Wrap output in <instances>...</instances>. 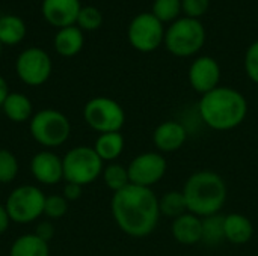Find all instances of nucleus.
<instances>
[{
	"instance_id": "1",
	"label": "nucleus",
	"mask_w": 258,
	"mask_h": 256,
	"mask_svg": "<svg viewBox=\"0 0 258 256\" xmlns=\"http://www.w3.org/2000/svg\"><path fill=\"white\" fill-rule=\"evenodd\" d=\"M110 211L116 226L133 238H144L153 234L160 219L156 193L151 189L133 184L113 193Z\"/></svg>"
},
{
	"instance_id": "2",
	"label": "nucleus",
	"mask_w": 258,
	"mask_h": 256,
	"mask_svg": "<svg viewBox=\"0 0 258 256\" xmlns=\"http://www.w3.org/2000/svg\"><path fill=\"white\" fill-rule=\"evenodd\" d=\"M198 113L209 128L215 131H230L242 125L246 119L248 101L237 89L218 86L201 95Z\"/></svg>"
},
{
	"instance_id": "3",
	"label": "nucleus",
	"mask_w": 258,
	"mask_h": 256,
	"mask_svg": "<svg viewBox=\"0 0 258 256\" xmlns=\"http://www.w3.org/2000/svg\"><path fill=\"white\" fill-rule=\"evenodd\" d=\"M181 192L186 199L187 211L201 219L219 214L228 196L225 180L210 169L194 172L186 180Z\"/></svg>"
},
{
	"instance_id": "4",
	"label": "nucleus",
	"mask_w": 258,
	"mask_h": 256,
	"mask_svg": "<svg viewBox=\"0 0 258 256\" xmlns=\"http://www.w3.org/2000/svg\"><path fill=\"white\" fill-rule=\"evenodd\" d=\"M32 139L41 146L51 149L63 145L71 134V122L56 109H42L35 112L29 121Z\"/></svg>"
},
{
	"instance_id": "5",
	"label": "nucleus",
	"mask_w": 258,
	"mask_h": 256,
	"mask_svg": "<svg viewBox=\"0 0 258 256\" xmlns=\"http://www.w3.org/2000/svg\"><path fill=\"white\" fill-rule=\"evenodd\" d=\"M62 166L65 183H74L85 187L101 177L104 161L92 146L79 145L67 151L62 157Z\"/></svg>"
},
{
	"instance_id": "6",
	"label": "nucleus",
	"mask_w": 258,
	"mask_h": 256,
	"mask_svg": "<svg viewBox=\"0 0 258 256\" xmlns=\"http://www.w3.org/2000/svg\"><path fill=\"white\" fill-rule=\"evenodd\" d=\"M206 42V29L200 20L178 18L165 32V41L168 51L177 57H189L197 54Z\"/></svg>"
},
{
	"instance_id": "7",
	"label": "nucleus",
	"mask_w": 258,
	"mask_h": 256,
	"mask_svg": "<svg viewBox=\"0 0 258 256\" xmlns=\"http://www.w3.org/2000/svg\"><path fill=\"white\" fill-rule=\"evenodd\" d=\"M44 202L45 195L39 187L23 184L11 192L5 207L11 222L18 225H29L44 216Z\"/></svg>"
},
{
	"instance_id": "8",
	"label": "nucleus",
	"mask_w": 258,
	"mask_h": 256,
	"mask_svg": "<svg viewBox=\"0 0 258 256\" xmlns=\"http://www.w3.org/2000/svg\"><path fill=\"white\" fill-rule=\"evenodd\" d=\"M85 122L97 133L121 131L125 124V112L122 106L109 97L91 98L83 107Z\"/></svg>"
},
{
	"instance_id": "9",
	"label": "nucleus",
	"mask_w": 258,
	"mask_h": 256,
	"mask_svg": "<svg viewBox=\"0 0 258 256\" xmlns=\"http://www.w3.org/2000/svg\"><path fill=\"white\" fill-rule=\"evenodd\" d=\"M165 27L151 12L136 15L128 26V42L141 53H151L157 50L165 41Z\"/></svg>"
},
{
	"instance_id": "10",
	"label": "nucleus",
	"mask_w": 258,
	"mask_h": 256,
	"mask_svg": "<svg viewBox=\"0 0 258 256\" xmlns=\"http://www.w3.org/2000/svg\"><path fill=\"white\" fill-rule=\"evenodd\" d=\"M15 71L27 86H41L51 74V59L42 48H27L17 57Z\"/></svg>"
},
{
	"instance_id": "11",
	"label": "nucleus",
	"mask_w": 258,
	"mask_h": 256,
	"mask_svg": "<svg viewBox=\"0 0 258 256\" xmlns=\"http://www.w3.org/2000/svg\"><path fill=\"white\" fill-rule=\"evenodd\" d=\"M130 184L151 189L166 174L168 163L160 152H142L127 166Z\"/></svg>"
},
{
	"instance_id": "12",
	"label": "nucleus",
	"mask_w": 258,
	"mask_h": 256,
	"mask_svg": "<svg viewBox=\"0 0 258 256\" xmlns=\"http://www.w3.org/2000/svg\"><path fill=\"white\" fill-rule=\"evenodd\" d=\"M187 77L192 89L204 95L219 86L221 66L216 59L210 56H200L192 62Z\"/></svg>"
},
{
	"instance_id": "13",
	"label": "nucleus",
	"mask_w": 258,
	"mask_h": 256,
	"mask_svg": "<svg viewBox=\"0 0 258 256\" xmlns=\"http://www.w3.org/2000/svg\"><path fill=\"white\" fill-rule=\"evenodd\" d=\"M32 177L44 186H56L63 180L62 157L50 149L36 152L30 160Z\"/></svg>"
},
{
	"instance_id": "14",
	"label": "nucleus",
	"mask_w": 258,
	"mask_h": 256,
	"mask_svg": "<svg viewBox=\"0 0 258 256\" xmlns=\"http://www.w3.org/2000/svg\"><path fill=\"white\" fill-rule=\"evenodd\" d=\"M187 140V131L181 122L165 121L159 124L153 133V143L157 152H175Z\"/></svg>"
},
{
	"instance_id": "15",
	"label": "nucleus",
	"mask_w": 258,
	"mask_h": 256,
	"mask_svg": "<svg viewBox=\"0 0 258 256\" xmlns=\"http://www.w3.org/2000/svg\"><path fill=\"white\" fill-rule=\"evenodd\" d=\"M82 6L79 0H44L42 15L44 18L56 27H68L77 23V17Z\"/></svg>"
},
{
	"instance_id": "16",
	"label": "nucleus",
	"mask_w": 258,
	"mask_h": 256,
	"mask_svg": "<svg viewBox=\"0 0 258 256\" xmlns=\"http://www.w3.org/2000/svg\"><path fill=\"white\" fill-rule=\"evenodd\" d=\"M171 232L174 240L183 246H194L197 243H201L203 219L187 211L183 216L172 220Z\"/></svg>"
},
{
	"instance_id": "17",
	"label": "nucleus",
	"mask_w": 258,
	"mask_h": 256,
	"mask_svg": "<svg viewBox=\"0 0 258 256\" xmlns=\"http://www.w3.org/2000/svg\"><path fill=\"white\" fill-rule=\"evenodd\" d=\"M224 232L227 241L236 246H242L252 238L254 225L245 214L231 213L224 217Z\"/></svg>"
},
{
	"instance_id": "18",
	"label": "nucleus",
	"mask_w": 258,
	"mask_h": 256,
	"mask_svg": "<svg viewBox=\"0 0 258 256\" xmlns=\"http://www.w3.org/2000/svg\"><path fill=\"white\" fill-rule=\"evenodd\" d=\"M2 110L9 121L17 124L30 121L35 115L32 101L29 100V97L20 92H9L2 104Z\"/></svg>"
},
{
	"instance_id": "19",
	"label": "nucleus",
	"mask_w": 258,
	"mask_h": 256,
	"mask_svg": "<svg viewBox=\"0 0 258 256\" xmlns=\"http://www.w3.org/2000/svg\"><path fill=\"white\" fill-rule=\"evenodd\" d=\"M83 33L77 26H68L60 29L54 36V48L63 57H73L83 48Z\"/></svg>"
},
{
	"instance_id": "20",
	"label": "nucleus",
	"mask_w": 258,
	"mask_h": 256,
	"mask_svg": "<svg viewBox=\"0 0 258 256\" xmlns=\"http://www.w3.org/2000/svg\"><path fill=\"white\" fill-rule=\"evenodd\" d=\"M124 146H125L124 136L121 134V131H115V133L98 134L92 148L95 149V152L103 161L113 163L122 154Z\"/></svg>"
},
{
	"instance_id": "21",
	"label": "nucleus",
	"mask_w": 258,
	"mask_h": 256,
	"mask_svg": "<svg viewBox=\"0 0 258 256\" xmlns=\"http://www.w3.org/2000/svg\"><path fill=\"white\" fill-rule=\"evenodd\" d=\"M9 256H50L48 243L35 234H23L11 244Z\"/></svg>"
},
{
	"instance_id": "22",
	"label": "nucleus",
	"mask_w": 258,
	"mask_h": 256,
	"mask_svg": "<svg viewBox=\"0 0 258 256\" xmlns=\"http://www.w3.org/2000/svg\"><path fill=\"white\" fill-rule=\"evenodd\" d=\"M26 36V26L17 15L0 17V44L17 45Z\"/></svg>"
},
{
	"instance_id": "23",
	"label": "nucleus",
	"mask_w": 258,
	"mask_h": 256,
	"mask_svg": "<svg viewBox=\"0 0 258 256\" xmlns=\"http://www.w3.org/2000/svg\"><path fill=\"white\" fill-rule=\"evenodd\" d=\"M159 210H160V216H165L172 220L187 213V205L183 192L171 190L163 193L162 198H159Z\"/></svg>"
},
{
	"instance_id": "24",
	"label": "nucleus",
	"mask_w": 258,
	"mask_h": 256,
	"mask_svg": "<svg viewBox=\"0 0 258 256\" xmlns=\"http://www.w3.org/2000/svg\"><path fill=\"white\" fill-rule=\"evenodd\" d=\"M101 177H103V181H104L106 187L110 189L113 193L125 189L130 184L127 167L119 164V163H115V161L109 163L107 166H104Z\"/></svg>"
},
{
	"instance_id": "25",
	"label": "nucleus",
	"mask_w": 258,
	"mask_h": 256,
	"mask_svg": "<svg viewBox=\"0 0 258 256\" xmlns=\"http://www.w3.org/2000/svg\"><path fill=\"white\" fill-rule=\"evenodd\" d=\"M224 217L221 214H213L203 219V238L201 243L207 246H218L222 240H225L224 232Z\"/></svg>"
},
{
	"instance_id": "26",
	"label": "nucleus",
	"mask_w": 258,
	"mask_h": 256,
	"mask_svg": "<svg viewBox=\"0 0 258 256\" xmlns=\"http://www.w3.org/2000/svg\"><path fill=\"white\" fill-rule=\"evenodd\" d=\"M181 12V0H154L151 14L162 23H174Z\"/></svg>"
},
{
	"instance_id": "27",
	"label": "nucleus",
	"mask_w": 258,
	"mask_h": 256,
	"mask_svg": "<svg viewBox=\"0 0 258 256\" xmlns=\"http://www.w3.org/2000/svg\"><path fill=\"white\" fill-rule=\"evenodd\" d=\"M20 170L18 160L9 149L0 148V184L12 183Z\"/></svg>"
},
{
	"instance_id": "28",
	"label": "nucleus",
	"mask_w": 258,
	"mask_h": 256,
	"mask_svg": "<svg viewBox=\"0 0 258 256\" xmlns=\"http://www.w3.org/2000/svg\"><path fill=\"white\" fill-rule=\"evenodd\" d=\"M68 211V201L62 195H48L44 202V216L50 220L62 219Z\"/></svg>"
},
{
	"instance_id": "29",
	"label": "nucleus",
	"mask_w": 258,
	"mask_h": 256,
	"mask_svg": "<svg viewBox=\"0 0 258 256\" xmlns=\"http://www.w3.org/2000/svg\"><path fill=\"white\" fill-rule=\"evenodd\" d=\"M103 23V15L101 12L94 8V6H85L80 9L79 17H77V24L80 29L85 30H95L101 26Z\"/></svg>"
},
{
	"instance_id": "30",
	"label": "nucleus",
	"mask_w": 258,
	"mask_h": 256,
	"mask_svg": "<svg viewBox=\"0 0 258 256\" xmlns=\"http://www.w3.org/2000/svg\"><path fill=\"white\" fill-rule=\"evenodd\" d=\"M210 8V0H181V12L187 18L198 20Z\"/></svg>"
},
{
	"instance_id": "31",
	"label": "nucleus",
	"mask_w": 258,
	"mask_h": 256,
	"mask_svg": "<svg viewBox=\"0 0 258 256\" xmlns=\"http://www.w3.org/2000/svg\"><path fill=\"white\" fill-rule=\"evenodd\" d=\"M245 71L246 75L258 84V41L252 42L245 54Z\"/></svg>"
},
{
	"instance_id": "32",
	"label": "nucleus",
	"mask_w": 258,
	"mask_h": 256,
	"mask_svg": "<svg viewBox=\"0 0 258 256\" xmlns=\"http://www.w3.org/2000/svg\"><path fill=\"white\" fill-rule=\"evenodd\" d=\"M33 234L36 237H39L42 241L48 243L54 237V226H53V223L50 220H44V222L38 223V226H36Z\"/></svg>"
},
{
	"instance_id": "33",
	"label": "nucleus",
	"mask_w": 258,
	"mask_h": 256,
	"mask_svg": "<svg viewBox=\"0 0 258 256\" xmlns=\"http://www.w3.org/2000/svg\"><path fill=\"white\" fill-rule=\"evenodd\" d=\"M82 192H83V187L82 186L74 184V183H65L63 190H62V196L68 202H73V201H77L82 196Z\"/></svg>"
},
{
	"instance_id": "34",
	"label": "nucleus",
	"mask_w": 258,
	"mask_h": 256,
	"mask_svg": "<svg viewBox=\"0 0 258 256\" xmlns=\"http://www.w3.org/2000/svg\"><path fill=\"white\" fill-rule=\"evenodd\" d=\"M9 223H11V219L6 211V207H5V204H0V235H3L8 231Z\"/></svg>"
},
{
	"instance_id": "35",
	"label": "nucleus",
	"mask_w": 258,
	"mask_h": 256,
	"mask_svg": "<svg viewBox=\"0 0 258 256\" xmlns=\"http://www.w3.org/2000/svg\"><path fill=\"white\" fill-rule=\"evenodd\" d=\"M8 94H9L8 83H6V80L0 75V107H2V104H3V101L6 100Z\"/></svg>"
},
{
	"instance_id": "36",
	"label": "nucleus",
	"mask_w": 258,
	"mask_h": 256,
	"mask_svg": "<svg viewBox=\"0 0 258 256\" xmlns=\"http://www.w3.org/2000/svg\"><path fill=\"white\" fill-rule=\"evenodd\" d=\"M0 54H2V44H0Z\"/></svg>"
}]
</instances>
